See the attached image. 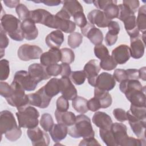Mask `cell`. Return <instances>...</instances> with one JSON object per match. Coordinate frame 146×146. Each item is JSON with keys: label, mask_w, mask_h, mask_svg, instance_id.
Returning a JSON list of instances; mask_svg holds the SVG:
<instances>
[{"label": "cell", "mask_w": 146, "mask_h": 146, "mask_svg": "<svg viewBox=\"0 0 146 146\" xmlns=\"http://www.w3.org/2000/svg\"><path fill=\"white\" fill-rule=\"evenodd\" d=\"M120 91L132 105L138 107H146L145 86H143L139 80L128 79L120 83Z\"/></svg>", "instance_id": "obj_1"}, {"label": "cell", "mask_w": 146, "mask_h": 146, "mask_svg": "<svg viewBox=\"0 0 146 146\" xmlns=\"http://www.w3.org/2000/svg\"><path fill=\"white\" fill-rule=\"evenodd\" d=\"M0 132L1 136L5 134L6 138L10 141H17L22 135V131L17 125L13 113L8 110L0 113Z\"/></svg>", "instance_id": "obj_2"}, {"label": "cell", "mask_w": 146, "mask_h": 146, "mask_svg": "<svg viewBox=\"0 0 146 146\" xmlns=\"http://www.w3.org/2000/svg\"><path fill=\"white\" fill-rule=\"evenodd\" d=\"M68 133L76 139L94 137L95 132L90 117L84 114L76 116L74 124L68 128Z\"/></svg>", "instance_id": "obj_3"}, {"label": "cell", "mask_w": 146, "mask_h": 146, "mask_svg": "<svg viewBox=\"0 0 146 146\" xmlns=\"http://www.w3.org/2000/svg\"><path fill=\"white\" fill-rule=\"evenodd\" d=\"M111 130L117 146H140L145 145V139H136L129 136L127 134V126L123 123H112Z\"/></svg>", "instance_id": "obj_4"}, {"label": "cell", "mask_w": 146, "mask_h": 146, "mask_svg": "<svg viewBox=\"0 0 146 146\" xmlns=\"http://www.w3.org/2000/svg\"><path fill=\"white\" fill-rule=\"evenodd\" d=\"M71 16L63 8L55 15H51L45 26L56 29L66 33H72L76 29V25L70 21Z\"/></svg>", "instance_id": "obj_5"}, {"label": "cell", "mask_w": 146, "mask_h": 146, "mask_svg": "<svg viewBox=\"0 0 146 146\" xmlns=\"http://www.w3.org/2000/svg\"><path fill=\"white\" fill-rule=\"evenodd\" d=\"M21 22L15 16L5 14L1 18V28L13 40L22 41L25 38L21 29Z\"/></svg>", "instance_id": "obj_6"}, {"label": "cell", "mask_w": 146, "mask_h": 146, "mask_svg": "<svg viewBox=\"0 0 146 146\" xmlns=\"http://www.w3.org/2000/svg\"><path fill=\"white\" fill-rule=\"evenodd\" d=\"M17 110L16 116L20 127L29 129L38 126L39 113L35 108L27 105Z\"/></svg>", "instance_id": "obj_7"}, {"label": "cell", "mask_w": 146, "mask_h": 146, "mask_svg": "<svg viewBox=\"0 0 146 146\" xmlns=\"http://www.w3.org/2000/svg\"><path fill=\"white\" fill-rule=\"evenodd\" d=\"M10 85L13 88V93L10 97L6 99L8 104L17 109L29 104L28 95L25 94V90L22 87L14 81Z\"/></svg>", "instance_id": "obj_8"}, {"label": "cell", "mask_w": 146, "mask_h": 146, "mask_svg": "<svg viewBox=\"0 0 146 146\" xmlns=\"http://www.w3.org/2000/svg\"><path fill=\"white\" fill-rule=\"evenodd\" d=\"M43 54L40 47L36 45L23 44L21 45L17 51L18 58L23 61H29L39 59Z\"/></svg>", "instance_id": "obj_9"}, {"label": "cell", "mask_w": 146, "mask_h": 146, "mask_svg": "<svg viewBox=\"0 0 146 146\" xmlns=\"http://www.w3.org/2000/svg\"><path fill=\"white\" fill-rule=\"evenodd\" d=\"M14 82L18 83L25 91L35 90L38 83L30 76L29 72L25 70L18 71L14 76Z\"/></svg>", "instance_id": "obj_10"}, {"label": "cell", "mask_w": 146, "mask_h": 146, "mask_svg": "<svg viewBox=\"0 0 146 146\" xmlns=\"http://www.w3.org/2000/svg\"><path fill=\"white\" fill-rule=\"evenodd\" d=\"M27 95L29 99V104L40 108H47L49 106L52 98L46 94L43 86L39 88L36 92L29 94Z\"/></svg>", "instance_id": "obj_11"}, {"label": "cell", "mask_w": 146, "mask_h": 146, "mask_svg": "<svg viewBox=\"0 0 146 146\" xmlns=\"http://www.w3.org/2000/svg\"><path fill=\"white\" fill-rule=\"evenodd\" d=\"M27 135L34 146H47L49 145L50 137L48 135L45 131L41 130L38 127L28 129Z\"/></svg>", "instance_id": "obj_12"}, {"label": "cell", "mask_w": 146, "mask_h": 146, "mask_svg": "<svg viewBox=\"0 0 146 146\" xmlns=\"http://www.w3.org/2000/svg\"><path fill=\"white\" fill-rule=\"evenodd\" d=\"M101 70L99 62L96 59L89 60L84 66L83 71L88 79V83L95 87L96 79Z\"/></svg>", "instance_id": "obj_13"}, {"label": "cell", "mask_w": 146, "mask_h": 146, "mask_svg": "<svg viewBox=\"0 0 146 146\" xmlns=\"http://www.w3.org/2000/svg\"><path fill=\"white\" fill-rule=\"evenodd\" d=\"M80 30L83 35L87 37L92 44L95 46L102 44L103 40V34L102 31L96 27L94 25L87 23L86 26L80 28Z\"/></svg>", "instance_id": "obj_14"}, {"label": "cell", "mask_w": 146, "mask_h": 146, "mask_svg": "<svg viewBox=\"0 0 146 146\" xmlns=\"http://www.w3.org/2000/svg\"><path fill=\"white\" fill-rule=\"evenodd\" d=\"M28 72L31 78L37 83L51 78L47 71L46 67L39 63H33L30 65L28 68Z\"/></svg>", "instance_id": "obj_15"}, {"label": "cell", "mask_w": 146, "mask_h": 146, "mask_svg": "<svg viewBox=\"0 0 146 146\" xmlns=\"http://www.w3.org/2000/svg\"><path fill=\"white\" fill-rule=\"evenodd\" d=\"M115 85L116 82L113 75L110 73L103 72L98 75L95 88H97L101 90L109 91L112 90Z\"/></svg>", "instance_id": "obj_16"}, {"label": "cell", "mask_w": 146, "mask_h": 146, "mask_svg": "<svg viewBox=\"0 0 146 146\" xmlns=\"http://www.w3.org/2000/svg\"><path fill=\"white\" fill-rule=\"evenodd\" d=\"M127 120H128L131 128L134 134L139 139H145V120L137 119L126 112Z\"/></svg>", "instance_id": "obj_17"}, {"label": "cell", "mask_w": 146, "mask_h": 146, "mask_svg": "<svg viewBox=\"0 0 146 146\" xmlns=\"http://www.w3.org/2000/svg\"><path fill=\"white\" fill-rule=\"evenodd\" d=\"M87 18L90 23L102 28L107 27L111 21L106 17L103 11L98 9L91 11L87 15Z\"/></svg>", "instance_id": "obj_18"}, {"label": "cell", "mask_w": 146, "mask_h": 146, "mask_svg": "<svg viewBox=\"0 0 146 146\" xmlns=\"http://www.w3.org/2000/svg\"><path fill=\"white\" fill-rule=\"evenodd\" d=\"M111 56L117 64H124L131 57L129 47L126 44H120L112 50Z\"/></svg>", "instance_id": "obj_19"}, {"label": "cell", "mask_w": 146, "mask_h": 146, "mask_svg": "<svg viewBox=\"0 0 146 146\" xmlns=\"http://www.w3.org/2000/svg\"><path fill=\"white\" fill-rule=\"evenodd\" d=\"M60 82V92L65 98L72 100L77 96V90L68 77H62Z\"/></svg>", "instance_id": "obj_20"}, {"label": "cell", "mask_w": 146, "mask_h": 146, "mask_svg": "<svg viewBox=\"0 0 146 146\" xmlns=\"http://www.w3.org/2000/svg\"><path fill=\"white\" fill-rule=\"evenodd\" d=\"M130 54L131 56L134 59L141 58L145 50V42L141 38V35L139 36L130 38Z\"/></svg>", "instance_id": "obj_21"}, {"label": "cell", "mask_w": 146, "mask_h": 146, "mask_svg": "<svg viewBox=\"0 0 146 146\" xmlns=\"http://www.w3.org/2000/svg\"><path fill=\"white\" fill-rule=\"evenodd\" d=\"M61 60V52L59 48H50L43 53L40 57V64L45 67L57 63Z\"/></svg>", "instance_id": "obj_22"}, {"label": "cell", "mask_w": 146, "mask_h": 146, "mask_svg": "<svg viewBox=\"0 0 146 146\" xmlns=\"http://www.w3.org/2000/svg\"><path fill=\"white\" fill-rule=\"evenodd\" d=\"M21 29L26 40H31L35 39L38 35V30L35 23L30 19H26L22 21Z\"/></svg>", "instance_id": "obj_23"}, {"label": "cell", "mask_w": 146, "mask_h": 146, "mask_svg": "<svg viewBox=\"0 0 146 146\" xmlns=\"http://www.w3.org/2000/svg\"><path fill=\"white\" fill-rule=\"evenodd\" d=\"M92 121L101 129H110L113 123L111 117L107 113L102 111L96 112L92 116Z\"/></svg>", "instance_id": "obj_24"}, {"label": "cell", "mask_w": 146, "mask_h": 146, "mask_svg": "<svg viewBox=\"0 0 146 146\" xmlns=\"http://www.w3.org/2000/svg\"><path fill=\"white\" fill-rule=\"evenodd\" d=\"M64 41L63 33L59 30L52 31L45 39V42L50 48H59Z\"/></svg>", "instance_id": "obj_25"}, {"label": "cell", "mask_w": 146, "mask_h": 146, "mask_svg": "<svg viewBox=\"0 0 146 146\" xmlns=\"http://www.w3.org/2000/svg\"><path fill=\"white\" fill-rule=\"evenodd\" d=\"M51 14V13L44 9H38L30 11L28 18L32 20L35 23H39L45 25L48 18Z\"/></svg>", "instance_id": "obj_26"}, {"label": "cell", "mask_w": 146, "mask_h": 146, "mask_svg": "<svg viewBox=\"0 0 146 146\" xmlns=\"http://www.w3.org/2000/svg\"><path fill=\"white\" fill-rule=\"evenodd\" d=\"M49 132L54 141L59 142L66 138L68 133V127L62 124H54Z\"/></svg>", "instance_id": "obj_27"}, {"label": "cell", "mask_w": 146, "mask_h": 146, "mask_svg": "<svg viewBox=\"0 0 146 146\" xmlns=\"http://www.w3.org/2000/svg\"><path fill=\"white\" fill-rule=\"evenodd\" d=\"M55 116L58 123L65 125L67 127L73 125L76 120L75 113L67 111L61 112L56 110L55 112Z\"/></svg>", "instance_id": "obj_28"}, {"label": "cell", "mask_w": 146, "mask_h": 146, "mask_svg": "<svg viewBox=\"0 0 146 146\" xmlns=\"http://www.w3.org/2000/svg\"><path fill=\"white\" fill-rule=\"evenodd\" d=\"M124 27L129 35L130 38L139 36L140 31L139 30L136 25V17L135 15H132L126 18L124 21Z\"/></svg>", "instance_id": "obj_29"}, {"label": "cell", "mask_w": 146, "mask_h": 146, "mask_svg": "<svg viewBox=\"0 0 146 146\" xmlns=\"http://www.w3.org/2000/svg\"><path fill=\"white\" fill-rule=\"evenodd\" d=\"M94 97L99 101L102 108H107L112 104V99L108 91L95 88Z\"/></svg>", "instance_id": "obj_30"}, {"label": "cell", "mask_w": 146, "mask_h": 146, "mask_svg": "<svg viewBox=\"0 0 146 146\" xmlns=\"http://www.w3.org/2000/svg\"><path fill=\"white\" fill-rule=\"evenodd\" d=\"M43 87L46 94L50 97L52 98L60 92V79L58 78H52Z\"/></svg>", "instance_id": "obj_31"}, {"label": "cell", "mask_w": 146, "mask_h": 146, "mask_svg": "<svg viewBox=\"0 0 146 146\" xmlns=\"http://www.w3.org/2000/svg\"><path fill=\"white\" fill-rule=\"evenodd\" d=\"M63 3V9H64L70 16H72L78 12L83 11V8L81 4L78 1H62Z\"/></svg>", "instance_id": "obj_32"}, {"label": "cell", "mask_w": 146, "mask_h": 146, "mask_svg": "<svg viewBox=\"0 0 146 146\" xmlns=\"http://www.w3.org/2000/svg\"><path fill=\"white\" fill-rule=\"evenodd\" d=\"M87 102V100L84 98L77 96L72 100V106L76 112L84 114L88 111Z\"/></svg>", "instance_id": "obj_33"}, {"label": "cell", "mask_w": 146, "mask_h": 146, "mask_svg": "<svg viewBox=\"0 0 146 146\" xmlns=\"http://www.w3.org/2000/svg\"><path fill=\"white\" fill-rule=\"evenodd\" d=\"M116 3V1H112L111 3L108 4L103 10V12L106 17L110 20L118 18L119 14V8Z\"/></svg>", "instance_id": "obj_34"}, {"label": "cell", "mask_w": 146, "mask_h": 146, "mask_svg": "<svg viewBox=\"0 0 146 146\" xmlns=\"http://www.w3.org/2000/svg\"><path fill=\"white\" fill-rule=\"evenodd\" d=\"M136 25L140 31L144 32L146 29V6L143 5L138 10Z\"/></svg>", "instance_id": "obj_35"}, {"label": "cell", "mask_w": 146, "mask_h": 146, "mask_svg": "<svg viewBox=\"0 0 146 146\" xmlns=\"http://www.w3.org/2000/svg\"><path fill=\"white\" fill-rule=\"evenodd\" d=\"M99 135L103 142L108 146H117L112 132L110 129H99Z\"/></svg>", "instance_id": "obj_36"}, {"label": "cell", "mask_w": 146, "mask_h": 146, "mask_svg": "<svg viewBox=\"0 0 146 146\" xmlns=\"http://www.w3.org/2000/svg\"><path fill=\"white\" fill-rule=\"evenodd\" d=\"M127 112L137 119L146 120V107H138L131 104L130 109Z\"/></svg>", "instance_id": "obj_37"}, {"label": "cell", "mask_w": 146, "mask_h": 146, "mask_svg": "<svg viewBox=\"0 0 146 146\" xmlns=\"http://www.w3.org/2000/svg\"><path fill=\"white\" fill-rule=\"evenodd\" d=\"M83 42L82 35L78 32H73L71 33L67 38V43L72 48L78 47Z\"/></svg>", "instance_id": "obj_38"}, {"label": "cell", "mask_w": 146, "mask_h": 146, "mask_svg": "<svg viewBox=\"0 0 146 146\" xmlns=\"http://www.w3.org/2000/svg\"><path fill=\"white\" fill-rule=\"evenodd\" d=\"M54 124V120L50 114L48 113L42 114L40 120V125L44 131L49 132Z\"/></svg>", "instance_id": "obj_39"}, {"label": "cell", "mask_w": 146, "mask_h": 146, "mask_svg": "<svg viewBox=\"0 0 146 146\" xmlns=\"http://www.w3.org/2000/svg\"><path fill=\"white\" fill-rule=\"evenodd\" d=\"M61 52V62L70 64L75 59V54L74 51L68 48H63L60 50Z\"/></svg>", "instance_id": "obj_40"}, {"label": "cell", "mask_w": 146, "mask_h": 146, "mask_svg": "<svg viewBox=\"0 0 146 146\" xmlns=\"http://www.w3.org/2000/svg\"><path fill=\"white\" fill-rule=\"evenodd\" d=\"M99 64L101 68L106 71H111L115 68L117 65L112 57L110 55H108L104 59L101 60Z\"/></svg>", "instance_id": "obj_41"}, {"label": "cell", "mask_w": 146, "mask_h": 146, "mask_svg": "<svg viewBox=\"0 0 146 146\" xmlns=\"http://www.w3.org/2000/svg\"><path fill=\"white\" fill-rule=\"evenodd\" d=\"M10 74L9 62L4 59L0 61V80L1 81L6 80Z\"/></svg>", "instance_id": "obj_42"}, {"label": "cell", "mask_w": 146, "mask_h": 146, "mask_svg": "<svg viewBox=\"0 0 146 146\" xmlns=\"http://www.w3.org/2000/svg\"><path fill=\"white\" fill-rule=\"evenodd\" d=\"M70 78L74 84L76 85H81L84 83L86 76L83 70L75 71L71 72Z\"/></svg>", "instance_id": "obj_43"}, {"label": "cell", "mask_w": 146, "mask_h": 146, "mask_svg": "<svg viewBox=\"0 0 146 146\" xmlns=\"http://www.w3.org/2000/svg\"><path fill=\"white\" fill-rule=\"evenodd\" d=\"M94 54L99 59H103L109 55V51L108 48L103 44H100L96 45L94 47Z\"/></svg>", "instance_id": "obj_44"}, {"label": "cell", "mask_w": 146, "mask_h": 146, "mask_svg": "<svg viewBox=\"0 0 146 146\" xmlns=\"http://www.w3.org/2000/svg\"><path fill=\"white\" fill-rule=\"evenodd\" d=\"M119 8V14L118 16V19L121 21L123 22L126 18L129 17L132 15H135L131 10L124 4H119L118 5Z\"/></svg>", "instance_id": "obj_45"}, {"label": "cell", "mask_w": 146, "mask_h": 146, "mask_svg": "<svg viewBox=\"0 0 146 146\" xmlns=\"http://www.w3.org/2000/svg\"><path fill=\"white\" fill-rule=\"evenodd\" d=\"M74 23L80 28H83L86 26L88 22L83 11H79L73 15Z\"/></svg>", "instance_id": "obj_46"}, {"label": "cell", "mask_w": 146, "mask_h": 146, "mask_svg": "<svg viewBox=\"0 0 146 146\" xmlns=\"http://www.w3.org/2000/svg\"><path fill=\"white\" fill-rule=\"evenodd\" d=\"M15 11L19 19L23 21L29 18L30 11L25 5L22 3L19 4L17 6Z\"/></svg>", "instance_id": "obj_47"}, {"label": "cell", "mask_w": 146, "mask_h": 146, "mask_svg": "<svg viewBox=\"0 0 146 146\" xmlns=\"http://www.w3.org/2000/svg\"><path fill=\"white\" fill-rule=\"evenodd\" d=\"M0 93L1 95L5 99L8 98L13 93V88L11 85L6 82L1 81L0 83Z\"/></svg>", "instance_id": "obj_48"}, {"label": "cell", "mask_w": 146, "mask_h": 146, "mask_svg": "<svg viewBox=\"0 0 146 146\" xmlns=\"http://www.w3.org/2000/svg\"><path fill=\"white\" fill-rule=\"evenodd\" d=\"M56 105V110L61 112L67 111L69 108L68 101L63 95L59 96L57 99Z\"/></svg>", "instance_id": "obj_49"}, {"label": "cell", "mask_w": 146, "mask_h": 146, "mask_svg": "<svg viewBox=\"0 0 146 146\" xmlns=\"http://www.w3.org/2000/svg\"><path fill=\"white\" fill-rule=\"evenodd\" d=\"M113 76L118 82H121L125 80H128V75L126 70L116 69L114 71Z\"/></svg>", "instance_id": "obj_50"}, {"label": "cell", "mask_w": 146, "mask_h": 146, "mask_svg": "<svg viewBox=\"0 0 146 146\" xmlns=\"http://www.w3.org/2000/svg\"><path fill=\"white\" fill-rule=\"evenodd\" d=\"M113 115L115 119L120 122H123L127 120L126 111L122 108H115L113 110Z\"/></svg>", "instance_id": "obj_51"}, {"label": "cell", "mask_w": 146, "mask_h": 146, "mask_svg": "<svg viewBox=\"0 0 146 146\" xmlns=\"http://www.w3.org/2000/svg\"><path fill=\"white\" fill-rule=\"evenodd\" d=\"M46 70L48 74L51 76H56L60 74L61 72V66L57 63L52 64L46 67Z\"/></svg>", "instance_id": "obj_52"}, {"label": "cell", "mask_w": 146, "mask_h": 146, "mask_svg": "<svg viewBox=\"0 0 146 146\" xmlns=\"http://www.w3.org/2000/svg\"><path fill=\"white\" fill-rule=\"evenodd\" d=\"M123 3L126 5L134 14L137 11V9L140 5L138 0H124Z\"/></svg>", "instance_id": "obj_53"}, {"label": "cell", "mask_w": 146, "mask_h": 146, "mask_svg": "<svg viewBox=\"0 0 146 146\" xmlns=\"http://www.w3.org/2000/svg\"><path fill=\"white\" fill-rule=\"evenodd\" d=\"M0 50H5L9 43V39L6 35V33L5 31L1 28V32H0Z\"/></svg>", "instance_id": "obj_54"}, {"label": "cell", "mask_w": 146, "mask_h": 146, "mask_svg": "<svg viewBox=\"0 0 146 146\" xmlns=\"http://www.w3.org/2000/svg\"><path fill=\"white\" fill-rule=\"evenodd\" d=\"M87 106L88 110H90L92 112H96V111L101 108L99 101L95 97L90 99L87 102Z\"/></svg>", "instance_id": "obj_55"}, {"label": "cell", "mask_w": 146, "mask_h": 146, "mask_svg": "<svg viewBox=\"0 0 146 146\" xmlns=\"http://www.w3.org/2000/svg\"><path fill=\"white\" fill-rule=\"evenodd\" d=\"M117 35H115L108 32L105 36V42L107 46H112L115 44L117 40Z\"/></svg>", "instance_id": "obj_56"}, {"label": "cell", "mask_w": 146, "mask_h": 146, "mask_svg": "<svg viewBox=\"0 0 146 146\" xmlns=\"http://www.w3.org/2000/svg\"><path fill=\"white\" fill-rule=\"evenodd\" d=\"M108 31L110 33L118 35L120 31V26L116 21H111L108 25Z\"/></svg>", "instance_id": "obj_57"}, {"label": "cell", "mask_w": 146, "mask_h": 146, "mask_svg": "<svg viewBox=\"0 0 146 146\" xmlns=\"http://www.w3.org/2000/svg\"><path fill=\"white\" fill-rule=\"evenodd\" d=\"M79 145H100V144L94 138V137L83 138L79 144Z\"/></svg>", "instance_id": "obj_58"}, {"label": "cell", "mask_w": 146, "mask_h": 146, "mask_svg": "<svg viewBox=\"0 0 146 146\" xmlns=\"http://www.w3.org/2000/svg\"><path fill=\"white\" fill-rule=\"evenodd\" d=\"M61 66V72L60 75L62 77H69L71 73V67L69 64L66 63H62Z\"/></svg>", "instance_id": "obj_59"}, {"label": "cell", "mask_w": 146, "mask_h": 146, "mask_svg": "<svg viewBox=\"0 0 146 146\" xmlns=\"http://www.w3.org/2000/svg\"><path fill=\"white\" fill-rule=\"evenodd\" d=\"M112 1V0H96L93 1V3L96 8L103 10L108 4L111 3Z\"/></svg>", "instance_id": "obj_60"}, {"label": "cell", "mask_w": 146, "mask_h": 146, "mask_svg": "<svg viewBox=\"0 0 146 146\" xmlns=\"http://www.w3.org/2000/svg\"><path fill=\"white\" fill-rule=\"evenodd\" d=\"M126 71L128 75V79L138 80L139 79V70L131 68V69H127L126 70Z\"/></svg>", "instance_id": "obj_61"}, {"label": "cell", "mask_w": 146, "mask_h": 146, "mask_svg": "<svg viewBox=\"0 0 146 146\" xmlns=\"http://www.w3.org/2000/svg\"><path fill=\"white\" fill-rule=\"evenodd\" d=\"M35 2H41L44 3L45 5L48 6H58L62 3L61 1L59 0H44V1H34Z\"/></svg>", "instance_id": "obj_62"}, {"label": "cell", "mask_w": 146, "mask_h": 146, "mask_svg": "<svg viewBox=\"0 0 146 146\" xmlns=\"http://www.w3.org/2000/svg\"><path fill=\"white\" fill-rule=\"evenodd\" d=\"M3 2L7 7L10 8L17 7V6L20 4L19 0H4Z\"/></svg>", "instance_id": "obj_63"}, {"label": "cell", "mask_w": 146, "mask_h": 146, "mask_svg": "<svg viewBox=\"0 0 146 146\" xmlns=\"http://www.w3.org/2000/svg\"><path fill=\"white\" fill-rule=\"evenodd\" d=\"M145 67L140 68L139 70V79H141L145 81L146 80V74H145Z\"/></svg>", "instance_id": "obj_64"}]
</instances>
